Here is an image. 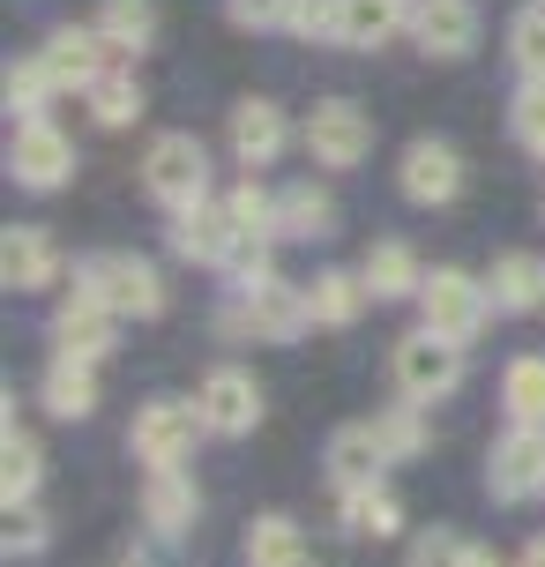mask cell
<instances>
[{
    "instance_id": "b9f144b4",
    "label": "cell",
    "mask_w": 545,
    "mask_h": 567,
    "mask_svg": "<svg viewBox=\"0 0 545 567\" xmlns=\"http://www.w3.org/2000/svg\"><path fill=\"white\" fill-rule=\"evenodd\" d=\"M471 567H501V560H493V553H471Z\"/></svg>"
},
{
    "instance_id": "cb8c5ba5",
    "label": "cell",
    "mask_w": 545,
    "mask_h": 567,
    "mask_svg": "<svg viewBox=\"0 0 545 567\" xmlns=\"http://www.w3.org/2000/svg\"><path fill=\"white\" fill-rule=\"evenodd\" d=\"M486 291H493V307H501V313L545 307V269L531 255H501V261H493V277H486Z\"/></svg>"
},
{
    "instance_id": "7402d4cb",
    "label": "cell",
    "mask_w": 545,
    "mask_h": 567,
    "mask_svg": "<svg viewBox=\"0 0 545 567\" xmlns=\"http://www.w3.org/2000/svg\"><path fill=\"white\" fill-rule=\"evenodd\" d=\"M45 411L53 419H90L97 411V373H90V359H53V373H45Z\"/></svg>"
},
{
    "instance_id": "52a82bcc",
    "label": "cell",
    "mask_w": 545,
    "mask_h": 567,
    "mask_svg": "<svg viewBox=\"0 0 545 567\" xmlns=\"http://www.w3.org/2000/svg\"><path fill=\"white\" fill-rule=\"evenodd\" d=\"M373 150V120L351 105V97H329V105H315L307 113V157L329 172H351L359 157Z\"/></svg>"
},
{
    "instance_id": "9c48e42d",
    "label": "cell",
    "mask_w": 545,
    "mask_h": 567,
    "mask_svg": "<svg viewBox=\"0 0 545 567\" xmlns=\"http://www.w3.org/2000/svg\"><path fill=\"white\" fill-rule=\"evenodd\" d=\"M195 403H202V419H209V433H225V441L261 425V389H255V373H239V367H217L202 381Z\"/></svg>"
},
{
    "instance_id": "277c9868",
    "label": "cell",
    "mask_w": 545,
    "mask_h": 567,
    "mask_svg": "<svg viewBox=\"0 0 545 567\" xmlns=\"http://www.w3.org/2000/svg\"><path fill=\"white\" fill-rule=\"evenodd\" d=\"M225 337H269V343H291L307 321H315V307H307V291H285V284L269 277V284H255V291H239L225 313Z\"/></svg>"
},
{
    "instance_id": "4fadbf2b",
    "label": "cell",
    "mask_w": 545,
    "mask_h": 567,
    "mask_svg": "<svg viewBox=\"0 0 545 567\" xmlns=\"http://www.w3.org/2000/svg\"><path fill=\"white\" fill-rule=\"evenodd\" d=\"M232 247H239V225H232V209H209V202H187V209H173V255H187V261H217V269H225Z\"/></svg>"
},
{
    "instance_id": "44dd1931",
    "label": "cell",
    "mask_w": 545,
    "mask_h": 567,
    "mask_svg": "<svg viewBox=\"0 0 545 567\" xmlns=\"http://www.w3.org/2000/svg\"><path fill=\"white\" fill-rule=\"evenodd\" d=\"M337 231V202L321 187H285L277 195V239H329Z\"/></svg>"
},
{
    "instance_id": "4dcf8cb0",
    "label": "cell",
    "mask_w": 545,
    "mask_h": 567,
    "mask_svg": "<svg viewBox=\"0 0 545 567\" xmlns=\"http://www.w3.org/2000/svg\"><path fill=\"white\" fill-rule=\"evenodd\" d=\"M90 113H97V127H135V120H143L135 75H97V83H90Z\"/></svg>"
},
{
    "instance_id": "484cf974",
    "label": "cell",
    "mask_w": 545,
    "mask_h": 567,
    "mask_svg": "<svg viewBox=\"0 0 545 567\" xmlns=\"http://www.w3.org/2000/svg\"><path fill=\"white\" fill-rule=\"evenodd\" d=\"M367 284H373V299H411L426 277H419V255L403 239H381V247H367Z\"/></svg>"
},
{
    "instance_id": "8fae6325",
    "label": "cell",
    "mask_w": 545,
    "mask_h": 567,
    "mask_svg": "<svg viewBox=\"0 0 545 567\" xmlns=\"http://www.w3.org/2000/svg\"><path fill=\"white\" fill-rule=\"evenodd\" d=\"M493 493L501 501H531V493H545V425H516L501 449H493Z\"/></svg>"
},
{
    "instance_id": "60d3db41",
    "label": "cell",
    "mask_w": 545,
    "mask_h": 567,
    "mask_svg": "<svg viewBox=\"0 0 545 567\" xmlns=\"http://www.w3.org/2000/svg\"><path fill=\"white\" fill-rule=\"evenodd\" d=\"M523 567H545V538H531V545H523Z\"/></svg>"
},
{
    "instance_id": "ffe728a7",
    "label": "cell",
    "mask_w": 545,
    "mask_h": 567,
    "mask_svg": "<svg viewBox=\"0 0 545 567\" xmlns=\"http://www.w3.org/2000/svg\"><path fill=\"white\" fill-rule=\"evenodd\" d=\"M367 277H345V269H321L315 284H307V307H315L321 329H351L359 321V307H367Z\"/></svg>"
},
{
    "instance_id": "3957f363",
    "label": "cell",
    "mask_w": 545,
    "mask_h": 567,
    "mask_svg": "<svg viewBox=\"0 0 545 567\" xmlns=\"http://www.w3.org/2000/svg\"><path fill=\"white\" fill-rule=\"evenodd\" d=\"M209 433V419H202V403H143L135 411V433H127V449L143 455L150 471H173V463H187L195 455V441Z\"/></svg>"
},
{
    "instance_id": "ba28073f",
    "label": "cell",
    "mask_w": 545,
    "mask_h": 567,
    "mask_svg": "<svg viewBox=\"0 0 545 567\" xmlns=\"http://www.w3.org/2000/svg\"><path fill=\"white\" fill-rule=\"evenodd\" d=\"M8 172H16L23 187H38V195H53L60 179L75 172V142L60 135V127H45V120H23L16 142H8Z\"/></svg>"
},
{
    "instance_id": "7c38bea8",
    "label": "cell",
    "mask_w": 545,
    "mask_h": 567,
    "mask_svg": "<svg viewBox=\"0 0 545 567\" xmlns=\"http://www.w3.org/2000/svg\"><path fill=\"white\" fill-rule=\"evenodd\" d=\"M397 179H403V195L419 202V209H441V202H456V187H463V157L449 150V142H411Z\"/></svg>"
},
{
    "instance_id": "d4e9b609",
    "label": "cell",
    "mask_w": 545,
    "mask_h": 567,
    "mask_svg": "<svg viewBox=\"0 0 545 567\" xmlns=\"http://www.w3.org/2000/svg\"><path fill=\"white\" fill-rule=\"evenodd\" d=\"M38 471H45V463H38V441L8 419V441H0V501H8V508H23L30 493H38Z\"/></svg>"
},
{
    "instance_id": "836d02e7",
    "label": "cell",
    "mask_w": 545,
    "mask_h": 567,
    "mask_svg": "<svg viewBox=\"0 0 545 567\" xmlns=\"http://www.w3.org/2000/svg\"><path fill=\"white\" fill-rule=\"evenodd\" d=\"M232 225H239V239H277V195H261L255 179L247 187H232Z\"/></svg>"
},
{
    "instance_id": "f35d334b",
    "label": "cell",
    "mask_w": 545,
    "mask_h": 567,
    "mask_svg": "<svg viewBox=\"0 0 545 567\" xmlns=\"http://www.w3.org/2000/svg\"><path fill=\"white\" fill-rule=\"evenodd\" d=\"M8 553H45V515L30 508H8Z\"/></svg>"
},
{
    "instance_id": "1f68e13d",
    "label": "cell",
    "mask_w": 545,
    "mask_h": 567,
    "mask_svg": "<svg viewBox=\"0 0 545 567\" xmlns=\"http://www.w3.org/2000/svg\"><path fill=\"white\" fill-rule=\"evenodd\" d=\"M373 433H381L389 463H411V455L426 449V425H419V403H411V396H403L397 411H381V419H373Z\"/></svg>"
},
{
    "instance_id": "5bb4252c",
    "label": "cell",
    "mask_w": 545,
    "mask_h": 567,
    "mask_svg": "<svg viewBox=\"0 0 545 567\" xmlns=\"http://www.w3.org/2000/svg\"><path fill=\"white\" fill-rule=\"evenodd\" d=\"M411 30H419V45H426L433 60H463L479 45V8H471V0H419Z\"/></svg>"
},
{
    "instance_id": "603a6c76",
    "label": "cell",
    "mask_w": 545,
    "mask_h": 567,
    "mask_svg": "<svg viewBox=\"0 0 545 567\" xmlns=\"http://www.w3.org/2000/svg\"><path fill=\"white\" fill-rule=\"evenodd\" d=\"M157 30V0H97V38L113 53H143Z\"/></svg>"
},
{
    "instance_id": "2e32d148",
    "label": "cell",
    "mask_w": 545,
    "mask_h": 567,
    "mask_svg": "<svg viewBox=\"0 0 545 567\" xmlns=\"http://www.w3.org/2000/svg\"><path fill=\"white\" fill-rule=\"evenodd\" d=\"M411 16V0H337V45H389Z\"/></svg>"
},
{
    "instance_id": "d6a6232c",
    "label": "cell",
    "mask_w": 545,
    "mask_h": 567,
    "mask_svg": "<svg viewBox=\"0 0 545 567\" xmlns=\"http://www.w3.org/2000/svg\"><path fill=\"white\" fill-rule=\"evenodd\" d=\"M508 60H516L523 75H545V0L516 8V23H508Z\"/></svg>"
},
{
    "instance_id": "d6986e66",
    "label": "cell",
    "mask_w": 545,
    "mask_h": 567,
    "mask_svg": "<svg viewBox=\"0 0 545 567\" xmlns=\"http://www.w3.org/2000/svg\"><path fill=\"white\" fill-rule=\"evenodd\" d=\"M0 277L16 284V291H45V284L60 277V255L45 231H8L0 239Z\"/></svg>"
},
{
    "instance_id": "ac0fdd59",
    "label": "cell",
    "mask_w": 545,
    "mask_h": 567,
    "mask_svg": "<svg viewBox=\"0 0 545 567\" xmlns=\"http://www.w3.org/2000/svg\"><path fill=\"white\" fill-rule=\"evenodd\" d=\"M277 150H285V113H277L269 97L232 105V157H239V165H269Z\"/></svg>"
},
{
    "instance_id": "ab89813d",
    "label": "cell",
    "mask_w": 545,
    "mask_h": 567,
    "mask_svg": "<svg viewBox=\"0 0 545 567\" xmlns=\"http://www.w3.org/2000/svg\"><path fill=\"white\" fill-rule=\"evenodd\" d=\"M232 8V23L239 30H269V23H285L291 16V0H225Z\"/></svg>"
},
{
    "instance_id": "d590c367",
    "label": "cell",
    "mask_w": 545,
    "mask_h": 567,
    "mask_svg": "<svg viewBox=\"0 0 545 567\" xmlns=\"http://www.w3.org/2000/svg\"><path fill=\"white\" fill-rule=\"evenodd\" d=\"M45 90H60L53 75H45V60L8 68V120H38V113H45Z\"/></svg>"
},
{
    "instance_id": "83f0119b",
    "label": "cell",
    "mask_w": 545,
    "mask_h": 567,
    "mask_svg": "<svg viewBox=\"0 0 545 567\" xmlns=\"http://www.w3.org/2000/svg\"><path fill=\"white\" fill-rule=\"evenodd\" d=\"M247 567H307V538H299V523L261 515L255 530H247Z\"/></svg>"
},
{
    "instance_id": "7a4b0ae2",
    "label": "cell",
    "mask_w": 545,
    "mask_h": 567,
    "mask_svg": "<svg viewBox=\"0 0 545 567\" xmlns=\"http://www.w3.org/2000/svg\"><path fill=\"white\" fill-rule=\"evenodd\" d=\"M389 373H397V389L411 403H433V396H449V389L463 381V343H449L441 329H411V337L397 343Z\"/></svg>"
},
{
    "instance_id": "74e56055",
    "label": "cell",
    "mask_w": 545,
    "mask_h": 567,
    "mask_svg": "<svg viewBox=\"0 0 545 567\" xmlns=\"http://www.w3.org/2000/svg\"><path fill=\"white\" fill-rule=\"evenodd\" d=\"M285 30H299V38H337V0H291Z\"/></svg>"
},
{
    "instance_id": "8992f818",
    "label": "cell",
    "mask_w": 545,
    "mask_h": 567,
    "mask_svg": "<svg viewBox=\"0 0 545 567\" xmlns=\"http://www.w3.org/2000/svg\"><path fill=\"white\" fill-rule=\"evenodd\" d=\"M419 313H426V329H441L449 343H471L493 313V291L471 284L463 269H433V277L419 284Z\"/></svg>"
},
{
    "instance_id": "f1b7e54d",
    "label": "cell",
    "mask_w": 545,
    "mask_h": 567,
    "mask_svg": "<svg viewBox=\"0 0 545 567\" xmlns=\"http://www.w3.org/2000/svg\"><path fill=\"white\" fill-rule=\"evenodd\" d=\"M501 403L516 425H545V359H508L501 373Z\"/></svg>"
},
{
    "instance_id": "f546056e",
    "label": "cell",
    "mask_w": 545,
    "mask_h": 567,
    "mask_svg": "<svg viewBox=\"0 0 545 567\" xmlns=\"http://www.w3.org/2000/svg\"><path fill=\"white\" fill-rule=\"evenodd\" d=\"M345 523L359 530V538H397L403 530V508L389 485H367V493H345Z\"/></svg>"
},
{
    "instance_id": "5b68a950",
    "label": "cell",
    "mask_w": 545,
    "mask_h": 567,
    "mask_svg": "<svg viewBox=\"0 0 545 567\" xmlns=\"http://www.w3.org/2000/svg\"><path fill=\"white\" fill-rule=\"evenodd\" d=\"M143 187L165 209H187V202H209V150L195 135H157L143 157Z\"/></svg>"
},
{
    "instance_id": "4316f807",
    "label": "cell",
    "mask_w": 545,
    "mask_h": 567,
    "mask_svg": "<svg viewBox=\"0 0 545 567\" xmlns=\"http://www.w3.org/2000/svg\"><path fill=\"white\" fill-rule=\"evenodd\" d=\"M143 515H150V523H157V530H165V538H173V530H187V523H195V485L179 478V463H173V471H150Z\"/></svg>"
},
{
    "instance_id": "6da1fadb",
    "label": "cell",
    "mask_w": 545,
    "mask_h": 567,
    "mask_svg": "<svg viewBox=\"0 0 545 567\" xmlns=\"http://www.w3.org/2000/svg\"><path fill=\"white\" fill-rule=\"evenodd\" d=\"M75 291H90V299H105L113 313H135V321H150V313L165 307V277L150 269V261L135 255H97L75 269Z\"/></svg>"
},
{
    "instance_id": "30bf717a",
    "label": "cell",
    "mask_w": 545,
    "mask_h": 567,
    "mask_svg": "<svg viewBox=\"0 0 545 567\" xmlns=\"http://www.w3.org/2000/svg\"><path fill=\"white\" fill-rule=\"evenodd\" d=\"M113 329H120V313L105 307V299H90V291H75L68 307L53 313V343H60V359H105L113 351Z\"/></svg>"
},
{
    "instance_id": "8d00e7d4",
    "label": "cell",
    "mask_w": 545,
    "mask_h": 567,
    "mask_svg": "<svg viewBox=\"0 0 545 567\" xmlns=\"http://www.w3.org/2000/svg\"><path fill=\"white\" fill-rule=\"evenodd\" d=\"M471 553L479 545H463L456 530H426V538L411 545V567H471Z\"/></svg>"
},
{
    "instance_id": "e575fe53",
    "label": "cell",
    "mask_w": 545,
    "mask_h": 567,
    "mask_svg": "<svg viewBox=\"0 0 545 567\" xmlns=\"http://www.w3.org/2000/svg\"><path fill=\"white\" fill-rule=\"evenodd\" d=\"M508 127H516V142L531 150V157H545V75H531V83L516 90V105H508Z\"/></svg>"
},
{
    "instance_id": "e0dca14e",
    "label": "cell",
    "mask_w": 545,
    "mask_h": 567,
    "mask_svg": "<svg viewBox=\"0 0 545 567\" xmlns=\"http://www.w3.org/2000/svg\"><path fill=\"white\" fill-rule=\"evenodd\" d=\"M97 53H105V38H97V30H53L38 60H45V75H53L60 90H90L97 75H105V68H97Z\"/></svg>"
},
{
    "instance_id": "9a60e30c",
    "label": "cell",
    "mask_w": 545,
    "mask_h": 567,
    "mask_svg": "<svg viewBox=\"0 0 545 567\" xmlns=\"http://www.w3.org/2000/svg\"><path fill=\"white\" fill-rule=\"evenodd\" d=\"M381 463H389V449H381L373 425H345V433L329 441V485H337V493H367V485H381Z\"/></svg>"
}]
</instances>
